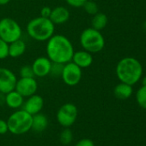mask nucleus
Instances as JSON below:
<instances>
[{"label": "nucleus", "mask_w": 146, "mask_h": 146, "mask_svg": "<svg viewBox=\"0 0 146 146\" xmlns=\"http://www.w3.org/2000/svg\"><path fill=\"white\" fill-rule=\"evenodd\" d=\"M46 52L52 62L65 64L71 62L74 47L71 40L62 34H53L46 43Z\"/></svg>", "instance_id": "1"}, {"label": "nucleus", "mask_w": 146, "mask_h": 146, "mask_svg": "<svg viewBox=\"0 0 146 146\" xmlns=\"http://www.w3.org/2000/svg\"><path fill=\"white\" fill-rule=\"evenodd\" d=\"M116 75L120 82L133 86L142 78L143 66L134 57L122 58L117 63Z\"/></svg>", "instance_id": "2"}, {"label": "nucleus", "mask_w": 146, "mask_h": 146, "mask_svg": "<svg viewBox=\"0 0 146 146\" xmlns=\"http://www.w3.org/2000/svg\"><path fill=\"white\" fill-rule=\"evenodd\" d=\"M27 33L36 41H47L55 32V25L49 18L35 17L27 24Z\"/></svg>", "instance_id": "3"}, {"label": "nucleus", "mask_w": 146, "mask_h": 146, "mask_svg": "<svg viewBox=\"0 0 146 146\" xmlns=\"http://www.w3.org/2000/svg\"><path fill=\"white\" fill-rule=\"evenodd\" d=\"M79 41L82 48L91 54L102 51L105 46V39L101 31L92 27H88L81 33Z\"/></svg>", "instance_id": "4"}, {"label": "nucleus", "mask_w": 146, "mask_h": 146, "mask_svg": "<svg viewBox=\"0 0 146 146\" xmlns=\"http://www.w3.org/2000/svg\"><path fill=\"white\" fill-rule=\"evenodd\" d=\"M33 115L24 110H19L11 114L7 121L9 132L15 135L27 133L32 127Z\"/></svg>", "instance_id": "5"}, {"label": "nucleus", "mask_w": 146, "mask_h": 146, "mask_svg": "<svg viewBox=\"0 0 146 146\" xmlns=\"http://www.w3.org/2000/svg\"><path fill=\"white\" fill-rule=\"evenodd\" d=\"M22 35V27L14 19L5 17L0 20V38L7 44L20 39Z\"/></svg>", "instance_id": "6"}, {"label": "nucleus", "mask_w": 146, "mask_h": 146, "mask_svg": "<svg viewBox=\"0 0 146 146\" xmlns=\"http://www.w3.org/2000/svg\"><path fill=\"white\" fill-rule=\"evenodd\" d=\"M77 108L74 104L66 103L63 104L57 112V121L63 127H71L77 118Z\"/></svg>", "instance_id": "7"}, {"label": "nucleus", "mask_w": 146, "mask_h": 146, "mask_svg": "<svg viewBox=\"0 0 146 146\" xmlns=\"http://www.w3.org/2000/svg\"><path fill=\"white\" fill-rule=\"evenodd\" d=\"M82 76V68L76 65L74 62H69L64 64L61 78L65 85L70 86H77L81 81Z\"/></svg>", "instance_id": "8"}, {"label": "nucleus", "mask_w": 146, "mask_h": 146, "mask_svg": "<svg viewBox=\"0 0 146 146\" xmlns=\"http://www.w3.org/2000/svg\"><path fill=\"white\" fill-rule=\"evenodd\" d=\"M16 76L6 68H0V93L7 94L14 91L16 85Z\"/></svg>", "instance_id": "9"}, {"label": "nucleus", "mask_w": 146, "mask_h": 146, "mask_svg": "<svg viewBox=\"0 0 146 146\" xmlns=\"http://www.w3.org/2000/svg\"><path fill=\"white\" fill-rule=\"evenodd\" d=\"M15 90L23 98H28L36 93L38 83L34 78H21L17 80Z\"/></svg>", "instance_id": "10"}, {"label": "nucleus", "mask_w": 146, "mask_h": 146, "mask_svg": "<svg viewBox=\"0 0 146 146\" xmlns=\"http://www.w3.org/2000/svg\"><path fill=\"white\" fill-rule=\"evenodd\" d=\"M31 66L34 76L42 78L47 76L50 74L52 62L47 56H40L34 61Z\"/></svg>", "instance_id": "11"}, {"label": "nucleus", "mask_w": 146, "mask_h": 146, "mask_svg": "<svg viewBox=\"0 0 146 146\" xmlns=\"http://www.w3.org/2000/svg\"><path fill=\"white\" fill-rule=\"evenodd\" d=\"M44 106V100L41 96L34 94L28 98L26 102L23 103L22 110L30 114L31 115H34L38 113H40Z\"/></svg>", "instance_id": "12"}, {"label": "nucleus", "mask_w": 146, "mask_h": 146, "mask_svg": "<svg viewBox=\"0 0 146 146\" xmlns=\"http://www.w3.org/2000/svg\"><path fill=\"white\" fill-rule=\"evenodd\" d=\"M93 60L94 59L92 54L84 50L75 51L71 58V62L82 69L91 66V64L93 63Z\"/></svg>", "instance_id": "13"}, {"label": "nucleus", "mask_w": 146, "mask_h": 146, "mask_svg": "<svg viewBox=\"0 0 146 146\" xmlns=\"http://www.w3.org/2000/svg\"><path fill=\"white\" fill-rule=\"evenodd\" d=\"M49 19L54 25H61L67 22L70 19V11L63 6H57L52 9Z\"/></svg>", "instance_id": "14"}, {"label": "nucleus", "mask_w": 146, "mask_h": 146, "mask_svg": "<svg viewBox=\"0 0 146 146\" xmlns=\"http://www.w3.org/2000/svg\"><path fill=\"white\" fill-rule=\"evenodd\" d=\"M23 98H24L21 94H19L15 90H14L5 94V104L10 109L17 110L23 105Z\"/></svg>", "instance_id": "15"}, {"label": "nucleus", "mask_w": 146, "mask_h": 146, "mask_svg": "<svg viewBox=\"0 0 146 146\" xmlns=\"http://www.w3.org/2000/svg\"><path fill=\"white\" fill-rule=\"evenodd\" d=\"M48 123L49 121L47 117L42 113H38L33 115L31 130H33L35 133H41L47 128Z\"/></svg>", "instance_id": "16"}, {"label": "nucleus", "mask_w": 146, "mask_h": 146, "mask_svg": "<svg viewBox=\"0 0 146 146\" xmlns=\"http://www.w3.org/2000/svg\"><path fill=\"white\" fill-rule=\"evenodd\" d=\"M26 43L22 39H17L9 44V56L12 58H17L22 56L26 51Z\"/></svg>", "instance_id": "17"}, {"label": "nucleus", "mask_w": 146, "mask_h": 146, "mask_svg": "<svg viewBox=\"0 0 146 146\" xmlns=\"http://www.w3.org/2000/svg\"><path fill=\"white\" fill-rule=\"evenodd\" d=\"M133 86L123 83V82H120V84H118L114 89V94L115 98L120 100L128 99L133 95Z\"/></svg>", "instance_id": "18"}, {"label": "nucleus", "mask_w": 146, "mask_h": 146, "mask_svg": "<svg viewBox=\"0 0 146 146\" xmlns=\"http://www.w3.org/2000/svg\"><path fill=\"white\" fill-rule=\"evenodd\" d=\"M108 22V16L104 13L98 12L93 15V18L91 20V27L96 30L102 31L106 27Z\"/></svg>", "instance_id": "19"}, {"label": "nucleus", "mask_w": 146, "mask_h": 146, "mask_svg": "<svg viewBox=\"0 0 146 146\" xmlns=\"http://www.w3.org/2000/svg\"><path fill=\"white\" fill-rule=\"evenodd\" d=\"M72 140H73V133L69 127L65 128L60 133V135H59L60 143L64 145H70L72 142Z\"/></svg>", "instance_id": "20"}, {"label": "nucleus", "mask_w": 146, "mask_h": 146, "mask_svg": "<svg viewBox=\"0 0 146 146\" xmlns=\"http://www.w3.org/2000/svg\"><path fill=\"white\" fill-rule=\"evenodd\" d=\"M136 100L138 104L146 110V86H141L136 92Z\"/></svg>", "instance_id": "21"}, {"label": "nucleus", "mask_w": 146, "mask_h": 146, "mask_svg": "<svg viewBox=\"0 0 146 146\" xmlns=\"http://www.w3.org/2000/svg\"><path fill=\"white\" fill-rule=\"evenodd\" d=\"M83 8L84 9L85 12L90 15H94L99 12V8H98L97 3L91 0H87V2L84 3Z\"/></svg>", "instance_id": "22"}, {"label": "nucleus", "mask_w": 146, "mask_h": 146, "mask_svg": "<svg viewBox=\"0 0 146 146\" xmlns=\"http://www.w3.org/2000/svg\"><path fill=\"white\" fill-rule=\"evenodd\" d=\"M19 74L21 78H34V74L30 65H24L20 68Z\"/></svg>", "instance_id": "23"}, {"label": "nucleus", "mask_w": 146, "mask_h": 146, "mask_svg": "<svg viewBox=\"0 0 146 146\" xmlns=\"http://www.w3.org/2000/svg\"><path fill=\"white\" fill-rule=\"evenodd\" d=\"M64 64L57 63V62H52L50 74L52 77H61L62 72H63Z\"/></svg>", "instance_id": "24"}, {"label": "nucleus", "mask_w": 146, "mask_h": 146, "mask_svg": "<svg viewBox=\"0 0 146 146\" xmlns=\"http://www.w3.org/2000/svg\"><path fill=\"white\" fill-rule=\"evenodd\" d=\"M9 56V44L0 38V60L5 59Z\"/></svg>", "instance_id": "25"}, {"label": "nucleus", "mask_w": 146, "mask_h": 146, "mask_svg": "<svg viewBox=\"0 0 146 146\" xmlns=\"http://www.w3.org/2000/svg\"><path fill=\"white\" fill-rule=\"evenodd\" d=\"M66 3L72 8H82L87 0H65Z\"/></svg>", "instance_id": "26"}, {"label": "nucleus", "mask_w": 146, "mask_h": 146, "mask_svg": "<svg viewBox=\"0 0 146 146\" xmlns=\"http://www.w3.org/2000/svg\"><path fill=\"white\" fill-rule=\"evenodd\" d=\"M75 146H95V144L89 139H83L79 140Z\"/></svg>", "instance_id": "27"}, {"label": "nucleus", "mask_w": 146, "mask_h": 146, "mask_svg": "<svg viewBox=\"0 0 146 146\" xmlns=\"http://www.w3.org/2000/svg\"><path fill=\"white\" fill-rule=\"evenodd\" d=\"M8 132H9V128H8L7 121H4V120L0 119V134L3 135V134L7 133Z\"/></svg>", "instance_id": "28"}, {"label": "nucleus", "mask_w": 146, "mask_h": 146, "mask_svg": "<svg viewBox=\"0 0 146 146\" xmlns=\"http://www.w3.org/2000/svg\"><path fill=\"white\" fill-rule=\"evenodd\" d=\"M52 12V9L48 6H45L40 9V16L45 18H49Z\"/></svg>", "instance_id": "29"}, {"label": "nucleus", "mask_w": 146, "mask_h": 146, "mask_svg": "<svg viewBox=\"0 0 146 146\" xmlns=\"http://www.w3.org/2000/svg\"><path fill=\"white\" fill-rule=\"evenodd\" d=\"M5 104V94L0 93V106Z\"/></svg>", "instance_id": "30"}, {"label": "nucleus", "mask_w": 146, "mask_h": 146, "mask_svg": "<svg viewBox=\"0 0 146 146\" xmlns=\"http://www.w3.org/2000/svg\"><path fill=\"white\" fill-rule=\"evenodd\" d=\"M10 0H0V5H6L9 3Z\"/></svg>", "instance_id": "31"}, {"label": "nucleus", "mask_w": 146, "mask_h": 146, "mask_svg": "<svg viewBox=\"0 0 146 146\" xmlns=\"http://www.w3.org/2000/svg\"><path fill=\"white\" fill-rule=\"evenodd\" d=\"M142 85H143V86H146V76L142 78Z\"/></svg>", "instance_id": "32"}, {"label": "nucleus", "mask_w": 146, "mask_h": 146, "mask_svg": "<svg viewBox=\"0 0 146 146\" xmlns=\"http://www.w3.org/2000/svg\"><path fill=\"white\" fill-rule=\"evenodd\" d=\"M144 28H145V29L146 30V21L145 22V23H144Z\"/></svg>", "instance_id": "33"}]
</instances>
